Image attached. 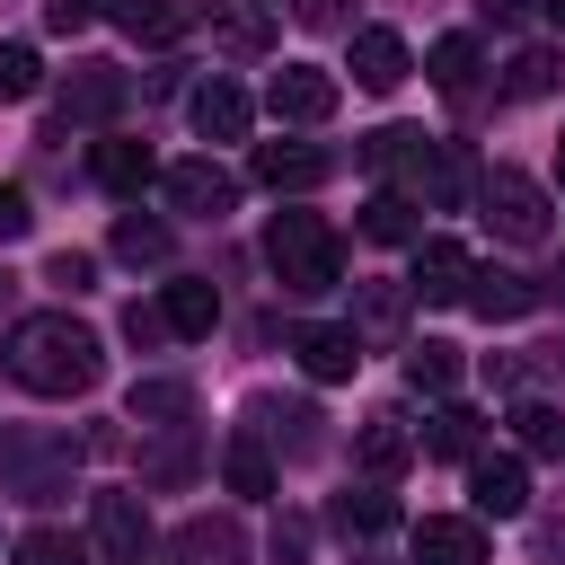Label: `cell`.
Returning a JSON list of instances; mask_svg holds the SVG:
<instances>
[{"label":"cell","mask_w":565,"mask_h":565,"mask_svg":"<svg viewBox=\"0 0 565 565\" xmlns=\"http://www.w3.org/2000/svg\"><path fill=\"white\" fill-rule=\"evenodd\" d=\"M124 415H132L141 433H177V424L194 415V388H185V380H132Z\"/></svg>","instance_id":"cell-22"},{"label":"cell","mask_w":565,"mask_h":565,"mask_svg":"<svg viewBox=\"0 0 565 565\" xmlns=\"http://www.w3.org/2000/svg\"><path fill=\"white\" fill-rule=\"evenodd\" d=\"M88 547H97L106 565H141V556H150V512H141V494H97V503H88Z\"/></svg>","instance_id":"cell-6"},{"label":"cell","mask_w":565,"mask_h":565,"mask_svg":"<svg viewBox=\"0 0 565 565\" xmlns=\"http://www.w3.org/2000/svg\"><path fill=\"white\" fill-rule=\"evenodd\" d=\"M124 335H132V344H159V335H168V318H159V309H132V318H124Z\"/></svg>","instance_id":"cell-42"},{"label":"cell","mask_w":565,"mask_h":565,"mask_svg":"<svg viewBox=\"0 0 565 565\" xmlns=\"http://www.w3.org/2000/svg\"><path fill=\"white\" fill-rule=\"evenodd\" d=\"M415 565H486V530L468 512H433L415 521Z\"/></svg>","instance_id":"cell-16"},{"label":"cell","mask_w":565,"mask_h":565,"mask_svg":"<svg viewBox=\"0 0 565 565\" xmlns=\"http://www.w3.org/2000/svg\"><path fill=\"white\" fill-rule=\"evenodd\" d=\"M115 256H124V265H168V230L141 221V212H124V221H115Z\"/></svg>","instance_id":"cell-34"},{"label":"cell","mask_w":565,"mask_h":565,"mask_svg":"<svg viewBox=\"0 0 565 565\" xmlns=\"http://www.w3.org/2000/svg\"><path fill=\"white\" fill-rule=\"evenodd\" d=\"M185 477H194V424L150 433V450H141V486H185Z\"/></svg>","instance_id":"cell-29"},{"label":"cell","mask_w":565,"mask_h":565,"mask_svg":"<svg viewBox=\"0 0 565 565\" xmlns=\"http://www.w3.org/2000/svg\"><path fill=\"white\" fill-rule=\"evenodd\" d=\"M477 212H486V230L512 238V247H539V238H547V185L521 177V168H486V177H477Z\"/></svg>","instance_id":"cell-5"},{"label":"cell","mask_w":565,"mask_h":565,"mask_svg":"<svg viewBox=\"0 0 565 565\" xmlns=\"http://www.w3.org/2000/svg\"><path fill=\"white\" fill-rule=\"evenodd\" d=\"M115 26H124L132 44H177V35L203 26V9H194V0H115Z\"/></svg>","instance_id":"cell-17"},{"label":"cell","mask_w":565,"mask_h":565,"mask_svg":"<svg viewBox=\"0 0 565 565\" xmlns=\"http://www.w3.org/2000/svg\"><path fill=\"white\" fill-rule=\"evenodd\" d=\"M424 79H433V88H468V79H477V35H441V44L424 53Z\"/></svg>","instance_id":"cell-33"},{"label":"cell","mask_w":565,"mask_h":565,"mask_svg":"<svg viewBox=\"0 0 565 565\" xmlns=\"http://www.w3.org/2000/svg\"><path fill=\"white\" fill-rule=\"evenodd\" d=\"M335 530H344V539H380V530H397V494H388V486H353V494H335Z\"/></svg>","instance_id":"cell-27"},{"label":"cell","mask_w":565,"mask_h":565,"mask_svg":"<svg viewBox=\"0 0 565 565\" xmlns=\"http://www.w3.org/2000/svg\"><path fill=\"white\" fill-rule=\"evenodd\" d=\"M88 18H97V0H53V9H44V26H53V35H79Z\"/></svg>","instance_id":"cell-40"},{"label":"cell","mask_w":565,"mask_h":565,"mask_svg":"<svg viewBox=\"0 0 565 565\" xmlns=\"http://www.w3.org/2000/svg\"><path fill=\"white\" fill-rule=\"evenodd\" d=\"M300 371L309 380H353L362 371V335L353 327H300Z\"/></svg>","instance_id":"cell-21"},{"label":"cell","mask_w":565,"mask_h":565,"mask_svg":"<svg viewBox=\"0 0 565 565\" xmlns=\"http://www.w3.org/2000/svg\"><path fill=\"white\" fill-rule=\"evenodd\" d=\"M256 177L274 194H309V185L335 177V150H318V141H256Z\"/></svg>","instance_id":"cell-11"},{"label":"cell","mask_w":565,"mask_h":565,"mask_svg":"<svg viewBox=\"0 0 565 565\" xmlns=\"http://www.w3.org/2000/svg\"><path fill=\"white\" fill-rule=\"evenodd\" d=\"M26 221H35V212H26V194L0 177V247H9V238H26Z\"/></svg>","instance_id":"cell-39"},{"label":"cell","mask_w":565,"mask_h":565,"mask_svg":"<svg viewBox=\"0 0 565 565\" xmlns=\"http://www.w3.org/2000/svg\"><path fill=\"white\" fill-rule=\"evenodd\" d=\"M362 238H380V247H406V238H424V221H415V203H397V194H371V203H362Z\"/></svg>","instance_id":"cell-32"},{"label":"cell","mask_w":565,"mask_h":565,"mask_svg":"<svg viewBox=\"0 0 565 565\" xmlns=\"http://www.w3.org/2000/svg\"><path fill=\"white\" fill-rule=\"evenodd\" d=\"M388 194L397 203H415V212H459V194H468V159H459V141H433V132H397V159H388Z\"/></svg>","instance_id":"cell-4"},{"label":"cell","mask_w":565,"mask_h":565,"mask_svg":"<svg viewBox=\"0 0 565 565\" xmlns=\"http://www.w3.org/2000/svg\"><path fill=\"white\" fill-rule=\"evenodd\" d=\"M406 71H415V53H406V35H397V26H353V88L388 97Z\"/></svg>","instance_id":"cell-13"},{"label":"cell","mask_w":565,"mask_h":565,"mask_svg":"<svg viewBox=\"0 0 565 565\" xmlns=\"http://www.w3.org/2000/svg\"><path fill=\"white\" fill-rule=\"evenodd\" d=\"M97 371H106V353L71 309H35L9 327V380L35 397H79V388H97Z\"/></svg>","instance_id":"cell-1"},{"label":"cell","mask_w":565,"mask_h":565,"mask_svg":"<svg viewBox=\"0 0 565 565\" xmlns=\"http://www.w3.org/2000/svg\"><path fill=\"white\" fill-rule=\"evenodd\" d=\"M221 486L247 494V503L274 494V450H265V433H230V441H221Z\"/></svg>","instance_id":"cell-23"},{"label":"cell","mask_w":565,"mask_h":565,"mask_svg":"<svg viewBox=\"0 0 565 565\" xmlns=\"http://www.w3.org/2000/svg\"><path fill=\"white\" fill-rule=\"evenodd\" d=\"M539 18H547V26H556V35H565V0H539Z\"/></svg>","instance_id":"cell-44"},{"label":"cell","mask_w":565,"mask_h":565,"mask_svg":"<svg viewBox=\"0 0 565 565\" xmlns=\"http://www.w3.org/2000/svg\"><path fill=\"white\" fill-rule=\"evenodd\" d=\"M185 115H194V132H203V141H247V124H256V97H247L238 79H221V71H212V79L194 88V106H185Z\"/></svg>","instance_id":"cell-14"},{"label":"cell","mask_w":565,"mask_h":565,"mask_svg":"<svg viewBox=\"0 0 565 565\" xmlns=\"http://www.w3.org/2000/svg\"><path fill=\"white\" fill-rule=\"evenodd\" d=\"M9 565H88V547H71L62 530H26V539L9 547Z\"/></svg>","instance_id":"cell-36"},{"label":"cell","mask_w":565,"mask_h":565,"mask_svg":"<svg viewBox=\"0 0 565 565\" xmlns=\"http://www.w3.org/2000/svg\"><path fill=\"white\" fill-rule=\"evenodd\" d=\"M300 18H309V26H353V9H344V0H300Z\"/></svg>","instance_id":"cell-43"},{"label":"cell","mask_w":565,"mask_h":565,"mask_svg":"<svg viewBox=\"0 0 565 565\" xmlns=\"http://www.w3.org/2000/svg\"><path fill=\"white\" fill-rule=\"evenodd\" d=\"M265 9H282V0H265Z\"/></svg>","instance_id":"cell-47"},{"label":"cell","mask_w":565,"mask_h":565,"mask_svg":"<svg viewBox=\"0 0 565 565\" xmlns=\"http://www.w3.org/2000/svg\"><path fill=\"white\" fill-rule=\"evenodd\" d=\"M150 177H159V159H150L141 141H97V185H106V194H124V203H132Z\"/></svg>","instance_id":"cell-25"},{"label":"cell","mask_w":565,"mask_h":565,"mask_svg":"<svg viewBox=\"0 0 565 565\" xmlns=\"http://www.w3.org/2000/svg\"><path fill=\"white\" fill-rule=\"evenodd\" d=\"M44 88V62L26 53V44H0V106H18V97H35Z\"/></svg>","instance_id":"cell-35"},{"label":"cell","mask_w":565,"mask_h":565,"mask_svg":"<svg viewBox=\"0 0 565 565\" xmlns=\"http://www.w3.org/2000/svg\"><path fill=\"white\" fill-rule=\"evenodd\" d=\"M406 459H415V433H406L397 415H371V424L353 433V468H362L371 486H388V477H397Z\"/></svg>","instance_id":"cell-18"},{"label":"cell","mask_w":565,"mask_h":565,"mask_svg":"<svg viewBox=\"0 0 565 565\" xmlns=\"http://www.w3.org/2000/svg\"><path fill=\"white\" fill-rule=\"evenodd\" d=\"M265 106H274V124H327L335 115V79L318 62H282L274 88H265Z\"/></svg>","instance_id":"cell-8"},{"label":"cell","mask_w":565,"mask_h":565,"mask_svg":"<svg viewBox=\"0 0 565 565\" xmlns=\"http://www.w3.org/2000/svg\"><path fill=\"white\" fill-rule=\"evenodd\" d=\"M0 300H9V274H0Z\"/></svg>","instance_id":"cell-46"},{"label":"cell","mask_w":565,"mask_h":565,"mask_svg":"<svg viewBox=\"0 0 565 565\" xmlns=\"http://www.w3.org/2000/svg\"><path fill=\"white\" fill-rule=\"evenodd\" d=\"M512 441H521L530 459H565V415H556L547 397H521V406H512Z\"/></svg>","instance_id":"cell-30"},{"label":"cell","mask_w":565,"mask_h":565,"mask_svg":"<svg viewBox=\"0 0 565 565\" xmlns=\"http://www.w3.org/2000/svg\"><path fill=\"white\" fill-rule=\"evenodd\" d=\"M459 300L494 327V318H530V309H539V282H530V274H503V265H468V291H459Z\"/></svg>","instance_id":"cell-15"},{"label":"cell","mask_w":565,"mask_h":565,"mask_svg":"<svg viewBox=\"0 0 565 565\" xmlns=\"http://www.w3.org/2000/svg\"><path fill=\"white\" fill-rule=\"evenodd\" d=\"M556 71H565V62H556L547 44H530V53H512V97H547V88H556Z\"/></svg>","instance_id":"cell-37"},{"label":"cell","mask_w":565,"mask_h":565,"mask_svg":"<svg viewBox=\"0 0 565 565\" xmlns=\"http://www.w3.org/2000/svg\"><path fill=\"white\" fill-rule=\"evenodd\" d=\"M124 106H132V79L106 71V62H88V71L62 79V124H115Z\"/></svg>","instance_id":"cell-10"},{"label":"cell","mask_w":565,"mask_h":565,"mask_svg":"<svg viewBox=\"0 0 565 565\" xmlns=\"http://www.w3.org/2000/svg\"><path fill=\"white\" fill-rule=\"evenodd\" d=\"M44 282H62V291H88V282H97V265H88V256H71V247H62V256H53V265H44Z\"/></svg>","instance_id":"cell-38"},{"label":"cell","mask_w":565,"mask_h":565,"mask_svg":"<svg viewBox=\"0 0 565 565\" xmlns=\"http://www.w3.org/2000/svg\"><path fill=\"white\" fill-rule=\"evenodd\" d=\"M353 335H362V353H371V344H397V335H406V282H362Z\"/></svg>","instance_id":"cell-24"},{"label":"cell","mask_w":565,"mask_h":565,"mask_svg":"<svg viewBox=\"0 0 565 565\" xmlns=\"http://www.w3.org/2000/svg\"><path fill=\"white\" fill-rule=\"evenodd\" d=\"M247 433H274L291 459L318 450V415H309V406H282V397H256V406H247Z\"/></svg>","instance_id":"cell-26"},{"label":"cell","mask_w":565,"mask_h":565,"mask_svg":"<svg viewBox=\"0 0 565 565\" xmlns=\"http://www.w3.org/2000/svg\"><path fill=\"white\" fill-rule=\"evenodd\" d=\"M468 247L459 238H415V274H406V300H424V309H441V300H459L468 291Z\"/></svg>","instance_id":"cell-9"},{"label":"cell","mask_w":565,"mask_h":565,"mask_svg":"<svg viewBox=\"0 0 565 565\" xmlns=\"http://www.w3.org/2000/svg\"><path fill=\"white\" fill-rule=\"evenodd\" d=\"M159 318H168V335H185V344H194V335H212V327H221V291L185 274V282H168V291H159Z\"/></svg>","instance_id":"cell-20"},{"label":"cell","mask_w":565,"mask_h":565,"mask_svg":"<svg viewBox=\"0 0 565 565\" xmlns=\"http://www.w3.org/2000/svg\"><path fill=\"white\" fill-rule=\"evenodd\" d=\"M221 44H238V53H256V44H265V26H256V18H221Z\"/></svg>","instance_id":"cell-41"},{"label":"cell","mask_w":565,"mask_h":565,"mask_svg":"<svg viewBox=\"0 0 565 565\" xmlns=\"http://www.w3.org/2000/svg\"><path fill=\"white\" fill-rule=\"evenodd\" d=\"M556 177H565V141H556Z\"/></svg>","instance_id":"cell-45"},{"label":"cell","mask_w":565,"mask_h":565,"mask_svg":"<svg viewBox=\"0 0 565 565\" xmlns=\"http://www.w3.org/2000/svg\"><path fill=\"white\" fill-rule=\"evenodd\" d=\"M468 494H477V512H494V521H512L521 503H530V468L503 450V459H468Z\"/></svg>","instance_id":"cell-19"},{"label":"cell","mask_w":565,"mask_h":565,"mask_svg":"<svg viewBox=\"0 0 565 565\" xmlns=\"http://www.w3.org/2000/svg\"><path fill=\"white\" fill-rule=\"evenodd\" d=\"M79 486V441L62 424H0V494L53 503Z\"/></svg>","instance_id":"cell-2"},{"label":"cell","mask_w":565,"mask_h":565,"mask_svg":"<svg viewBox=\"0 0 565 565\" xmlns=\"http://www.w3.org/2000/svg\"><path fill=\"white\" fill-rule=\"evenodd\" d=\"M406 388H424V397H450V388H459V344H441V335L406 344Z\"/></svg>","instance_id":"cell-28"},{"label":"cell","mask_w":565,"mask_h":565,"mask_svg":"<svg viewBox=\"0 0 565 565\" xmlns=\"http://www.w3.org/2000/svg\"><path fill=\"white\" fill-rule=\"evenodd\" d=\"M424 450H433V459H477V415H468L459 397L433 406V415H424Z\"/></svg>","instance_id":"cell-31"},{"label":"cell","mask_w":565,"mask_h":565,"mask_svg":"<svg viewBox=\"0 0 565 565\" xmlns=\"http://www.w3.org/2000/svg\"><path fill=\"white\" fill-rule=\"evenodd\" d=\"M159 185H168V203L194 212V221H221V212L238 203V177H230L221 159H177V168H159Z\"/></svg>","instance_id":"cell-7"},{"label":"cell","mask_w":565,"mask_h":565,"mask_svg":"<svg viewBox=\"0 0 565 565\" xmlns=\"http://www.w3.org/2000/svg\"><path fill=\"white\" fill-rule=\"evenodd\" d=\"M168 565H247V530L230 512H194L177 539H168Z\"/></svg>","instance_id":"cell-12"},{"label":"cell","mask_w":565,"mask_h":565,"mask_svg":"<svg viewBox=\"0 0 565 565\" xmlns=\"http://www.w3.org/2000/svg\"><path fill=\"white\" fill-rule=\"evenodd\" d=\"M265 265H274L282 291H335V282H344V247H335V230H327L318 212H274Z\"/></svg>","instance_id":"cell-3"}]
</instances>
